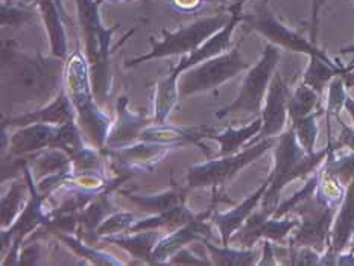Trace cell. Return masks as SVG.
Wrapping results in <instances>:
<instances>
[{
	"label": "cell",
	"mask_w": 354,
	"mask_h": 266,
	"mask_svg": "<svg viewBox=\"0 0 354 266\" xmlns=\"http://www.w3.org/2000/svg\"><path fill=\"white\" fill-rule=\"evenodd\" d=\"M299 224V219L290 215L275 218L269 216L261 210H256L246 219V222L233 234V240L241 243L242 248H251L259 239L271 242H284L290 231Z\"/></svg>",
	"instance_id": "obj_9"
},
{
	"label": "cell",
	"mask_w": 354,
	"mask_h": 266,
	"mask_svg": "<svg viewBox=\"0 0 354 266\" xmlns=\"http://www.w3.org/2000/svg\"><path fill=\"white\" fill-rule=\"evenodd\" d=\"M337 124L341 126V133H339V137H337L336 144H333V149L337 151L339 148H345L354 152V125L353 126L345 125L342 119L337 120Z\"/></svg>",
	"instance_id": "obj_33"
},
{
	"label": "cell",
	"mask_w": 354,
	"mask_h": 266,
	"mask_svg": "<svg viewBox=\"0 0 354 266\" xmlns=\"http://www.w3.org/2000/svg\"><path fill=\"white\" fill-rule=\"evenodd\" d=\"M241 23H243L248 29L261 34L268 38L269 43H274L281 49L304 53L307 57H318L326 61H335L324 50L319 49L317 43L307 40L301 34H298L297 30L283 25L265 3L260 5L254 14L242 12Z\"/></svg>",
	"instance_id": "obj_8"
},
{
	"label": "cell",
	"mask_w": 354,
	"mask_h": 266,
	"mask_svg": "<svg viewBox=\"0 0 354 266\" xmlns=\"http://www.w3.org/2000/svg\"><path fill=\"white\" fill-rule=\"evenodd\" d=\"M61 239L66 240L68 243V247H72L76 253H80L82 257L90 258L91 262H95L97 265H122V262L114 260L111 256L101 253V251H95L90 247H86L81 240H75L72 238H68V236H61Z\"/></svg>",
	"instance_id": "obj_31"
},
{
	"label": "cell",
	"mask_w": 354,
	"mask_h": 266,
	"mask_svg": "<svg viewBox=\"0 0 354 266\" xmlns=\"http://www.w3.org/2000/svg\"><path fill=\"white\" fill-rule=\"evenodd\" d=\"M321 95H318L312 87L307 84L301 82L298 87L290 91L289 102H288V111L290 122H295L298 119H303L309 114L321 110Z\"/></svg>",
	"instance_id": "obj_21"
},
{
	"label": "cell",
	"mask_w": 354,
	"mask_h": 266,
	"mask_svg": "<svg viewBox=\"0 0 354 266\" xmlns=\"http://www.w3.org/2000/svg\"><path fill=\"white\" fill-rule=\"evenodd\" d=\"M102 2H104V0H96V3H97V5H101Z\"/></svg>",
	"instance_id": "obj_39"
},
{
	"label": "cell",
	"mask_w": 354,
	"mask_h": 266,
	"mask_svg": "<svg viewBox=\"0 0 354 266\" xmlns=\"http://www.w3.org/2000/svg\"><path fill=\"white\" fill-rule=\"evenodd\" d=\"M241 17H242V11L232 12V19H230V21L224 28L218 30L216 34H213L209 40L201 46V48H198L195 52H192L189 55L184 57L178 63V66H176L174 70L167 75V78L161 79L160 82L165 84L166 87L178 88V79L184 72L189 70L192 67H195L199 63H203V61H207L227 52L230 49V44H232V37H233L234 29L239 23H241Z\"/></svg>",
	"instance_id": "obj_11"
},
{
	"label": "cell",
	"mask_w": 354,
	"mask_h": 266,
	"mask_svg": "<svg viewBox=\"0 0 354 266\" xmlns=\"http://www.w3.org/2000/svg\"><path fill=\"white\" fill-rule=\"evenodd\" d=\"M41 5V10L44 14V19H48V26H49V34L52 37V44H53V53L57 57H64L66 55V35L64 29L59 25V17L57 14L55 6H53L52 0H38Z\"/></svg>",
	"instance_id": "obj_28"
},
{
	"label": "cell",
	"mask_w": 354,
	"mask_h": 266,
	"mask_svg": "<svg viewBox=\"0 0 354 266\" xmlns=\"http://www.w3.org/2000/svg\"><path fill=\"white\" fill-rule=\"evenodd\" d=\"M248 68L250 64L245 63L239 46H236L234 49L203 61V63L184 72L178 82L180 99L218 88L228 79L234 78L243 70H248Z\"/></svg>",
	"instance_id": "obj_7"
},
{
	"label": "cell",
	"mask_w": 354,
	"mask_h": 266,
	"mask_svg": "<svg viewBox=\"0 0 354 266\" xmlns=\"http://www.w3.org/2000/svg\"><path fill=\"white\" fill-rule=\"evenodd\" d=\"M128 101L127 97H120L118 102V111H119V119H118V126L114 131L109 135L106 139V144L110 148H122L125 146L127 143H131L133 140L138 139V135L148 125V120L142 116H137L128 110Z\"/></svg>",
	"instance_id": "obj_17"
},
{
	"label": "cell",
	"mask_w": 354,
	"mask_h": 266,
	"mask_svg": "<svg viewBox=\"0 0 354 266\" xmlns=\"http://www.w3.org/2000/svg\"><path fill=\"white\" fill-rule=\"evenodd\" d=\"M347 78L342 75H337L328 84V95H327V105H326V117H327V129H328V144H332V126L330 120L336 119L341 120V110L345 106V99H347Z\"/></svg>",
	"instance_id": "obj_23"
},
{
	"label": "cell",
	"mask_w": 354,
	"mask_h": 266,
	"mask_svg": "<svg viewBox=\"0 0 354 266\" xmlns=\"http://www.w3.org/2000/svg\"><path fill=\"white\" fill-rule=\"evenodd\" d=\"M246 0H233V3L228 6V12H234V11H242V6Z\"/></svg>",
	"instance_id": "obj_36"
},
{
	"label": "cell",
	"mask_w": 354,
	"mask_h": 266,
	"mask_svg": "<svg viewBox=\"0 0 354 266\" xmlns=\"http://www.w3.org/2000/svg\"><path fill=\"white\" fill-rule=\"evenodd\" d=\"M261 125H263V122H261L260 116H257L248 125H245L242 128L230 126L222 134H210L207 139H212L221 144L218 157L234 155L237 152H241L242 146H246L252 139H256L260 133Z\"/></svg>",
	"instance_id": "obj_19"
},
{
	"label": "cell",
	"mask_w": 354,
	"mask_h": 266,
	"mask_svg": "<svg viewBox=\"0 0 354 266\" xmlns=\"http://www.w3.org/2000/svg\"><path fill=\"white\" fill-rule=\"evenodd\" d=\"M275 142L277 137H268V139H261L256 143L248 144L243 151L237 152L234 155L219 157L218 160H210V162L194 166L187 175L189 187H213L214 192H216L218 187L225 186L237 172H241L246 166L256 162L266 151L272 149Z\"/></svg>",
	"instance_id": "obj_6"
},
{
	"label": "cell",
	"mask_w": 354,
	"mask_h": 266,
	"mask_svg": "<svg viewBox=\"0 0 354 266\" xmlns=\"http://www.w3.org/2000/svg\"><path fill=\"white\" fill-rule=\"evenodd\" d=\"M207 248L213 256V263L216 265H234V266H248V265H256V253L248 248L236 249L228 245H222L221 248L213 247L209 240H203Z\"/></svg>",
	"instance_id": "obj_25"
},
{
	"label": "cell",
	"mask_w": 354,
	"mask_h": 266,
	"mask_svg": "<svg viewBox=\"0 0 354 266\" xmlns=\"http://www.w3.org/2000/svg\"><path fill=\"white\" fill-rule=\"evenodd\" d=\"M321 171L333 175L344 186H348L354 180V152L336 155V151L332 148Z\"/></svg>",
	"instance_id": "obj_26"
},
{
	"label": "cell",
	"mask_w": 354,
	"mask_h": 266,
	"mask_svg": "<svg viewBox=\"0 0 354 266\" xmlns=\"http://www.w3.org/2000/svg\"><path fill=\"white\" fill-rule=\"evenodd\" d=\"M73 120V102L64 91H59L55 101L46 106L44 110L23 114L19 117H11L3 120L5 126H28L32 124H53V125H66Z\"/></svg>",
	"instance_id": "obj_15"
},
{
	"label": "cell",
	"mask_w": 354,
	"mask_h": 266,
	"mask_svg": "<svg viewBox=\"0 0 354 266\" xmlns=\"http://www.w3.org/2000/svg\"><path fill=\"white\" fill-rule=\"evenodd\" d=\"M341 53L342 55H347V53H354V44H351V46H348V48H344L342 50H341ZM353 70H354V57H353V59L350 61V64H348Z\"/></svg>",
	"instance_id": "obj_37"
},
{
	"label": "cell",
	"mask_w": 354,
	"mask_h": 266,
	"mask_svg": "<svg viewBox=\"0 0 354 266\" xmlns=\"http://www.w3.org/2000/svg\"><path fill=\"white\" fill-rule=\"evenodd\" d=\"M21 190L23 187L19 184H14L10 192L3 198L2 201V227L3 230L8 227V224H12L14 216L19 213L20 202H21Z\"/></svg>",
	"instance_id": "obj_30"
},
{
	"label": "cell",
	"mask_w": 354,
	"mask_h": 266,
	"mask_svg": "<svg viewBox=\"0 0 354 266\" xmlns=\"http://www.w3.org/2000/svg\"><path fill=\"white\" fill-rule=\"evenodd\" d=\"M280 262L275 258V251L271 240L265 239L263 243V258L260 262H257V265H279Z\"/></svg>",
	"instance_id": "obj_34"
},
{
	"label": "cell",
	"mask_w": 354,
	"mask_h": 266,
	"mask_svg": "<svg viewBox=\"0 0 354 266\" xmlns=\"http://www.w3.org/2000/svg\"><path fill=\"white\" fill-rule=\"evenodd\" d=\"M210 134H212L210 126L178 128V126H169L166 124H156L152 126H146L140 133V135H138V140L161 143V144H184V143L198 144L199 139L209 137Z\"/></svg>",
	"instance_id": "obj_16"
},
{
	"label": "cell",
	"mask_w": 354,
	"mask_h": 266,
	"mask_svg": "<svg viewBox=\"0 0 354 266\" xmlns=\"http://www.w3.org/2000/svg\"><path fill=\"white\" fill-rule=\"evenodd\" d=\"M129 200L140 205V207L145 209L146 211H156L157 215L158 213L171 210V209L176 207V205L184 204V196L180 193H175V192H167L165 195L145 196V198L129 196Z\"/></svg>",
	"instance_id": "obj_29"
},
{
	"label": "cell",
	"mask_w": 354,
	"mask_h": 266,
	"mask_svg": "<svg viewBox=\"0 0 354 266\" xmlns=\"http://www.w3.org/2000/svg\"><path fill=\"white\" fill-rule=\"evenodd\" d=\"M321 113L322 111L318 110L309 114V116L292 122V128H294L297 139L307 154H313V152H317L315 144H317V139H318V131H319L318 117L321 116Z\"/></svg>",
	"instance_id": "obj_27"
},
{
	"label": "cell",
	"mask_w": 354,
	"mask_h": 266,
	"mask_svg": "<svg viewBox=\"0 0 354 266\" xmlns=\"http://www.w3.org/2000/svg\"><path fill=\"white\" fill-rule=\"evenodd\" d=\"M160 238V233H153L152 230L149 233H140L137 236H127V238H106V242L116 243V245L125 248L129 254H133L134 257L138 258H145L151 263L152 260V248L156 245L157 240Z\"/></svg>",
	"instance_id": "obj_24"
},
{
	"label": "cell",
	"mask_w": 354,
	"mask_h": 266,
	"mask_svg": "<svg viewBox=\"0 0 354 266\" xmlns=\"http://www.w3.org/2000/svg\"><path fill=\"white\" fill-rule=\"evenodd\" d=\"M195 216L184 207V204L176 205V207L158 213L157 216H153L151 219L142 220V222L136 224L134 227H131L129 230L131 233H137L142 230H157V228H172V227H183L189 224L190 220H194Z\"/></svg>",
	"instance_id": "obj_22"
},
{
	"label": "cell",
	"mask_w": 354,
	"mask_h": 266,
	"mask_svg": "<svg viewBox=\"0 0 354 266\" xmlns=\"http://www.w3.org/2000/svg\"><path fill=\"white\" fill-rule=\"evenodd\" d=\"M59 125L32 124L28 125L11 139V151L14 154H25L35 149L49 146L58 134Z\"/></svg>",
	"instance_id": "obj_18"
},
{
	"label": "cell",
	"mask_w": 354,
	"mask_h": 266,
	"mask_svg": "<svg viewBox=\"0 0 354 266\" xmlns=\"http://www.w3.org/2000/svg\"><path fill=\"white\" fill-rule=\"evenodd\" d=\"M354 236V180L345 189V195L339 204L333 220L332 231H330L328 251L339 256L342 251L348 248Z\"/></svg>",
	"instance_id": "obj_14"
},
{
	"label": "cell",
	"mask_w": 354,
	"mask_h": 266,
	"mask_svg": "<svg viewBox=\"0 0 354 266\" xmlns=\"http://www.w3.org/2000/svg\"><path fill=\"white\" fill-rule=\"evenodd\" d=\"M166 144L146 142V144H137V146H122L114 148L109 154L113 155V160H116L123 167H136V166H146L157 158L163 155Z\"/></svg>",
	"instance_id": "obj_20"
},
{
	"label": "cell",
	"mask_w": 354,
	"mask_h": 266,
	"mask_svg": "<svg viewBox=\"0 0 354 266\" xmlns=\"http://www.w3.org/2000/svg\"><path fill=\"white\" fill-rule=\"evenodd\" d=\"M269 182L271 181L266 178L263 184H261L252 195L246 198L243 202L236 205L234 209L225 213H216V215H214L213 220L214 224L218 225V230L222 238V245H228V242L233 238V234L246 222V219L259 209L261 200H263V195L266 193V190L269 187Z\"/></svg>",
	"instance_id": "obj_12"
},
{
	"label": "cell",
	"mask_w": 354,
	"mask_h": 266,
	"mask_svg": "<svg viewBox=\"0 0 354 266\" xmlns=\"http://www.w3.org/2000/svg\"><path fill=\"white\" fill-rule=\"evenodd\" d=\"M337 209H339V204L322 198L317 189V192L292 211L299 216V224L298 230L289 239V245L326 251L330 243V231H332Z\"/></svg>",
	"instance_id": "obj_5"
},
{
	"label": "cell",
	"mask_w": 354,
	"mask_h": 266,
	"mask_svg": "<svg viewBox=\"0 0 354 266\" xmlns=\"http://www.w3.org/2000/svg\"><path fill=\"white\" fill-rule=\"evenodd\" d=\"M333 144L327 148L307 154L304 148L299 144L294 128L283 131L274 144V167L271 173L268 175L269 187L260 202V210L266 215L272 216L275 209L279 207L280 193L289 182L306 178L309 175L318 172L319 167L324 164L326 158L332 151Z\"/></svg>",
	"instance_id": "obj_1"
},
{
	"label": "cell",
	"mask_w": 354,
	"mask_h": 266,
	"mask_svg": "<svg viewBox=\"0 0 354 266\" xmlns=\"http://www.w3.org/2000/svg\"><path fill=\"white\" fill-rule=\"evenodd\" d=\"M280 57L281 48L274 43H268L260 59L248 68L241 91H239L234 101L221 108L216 113V117L222 119L230 116V114H256V116H260L269 84H271L275 68L280 63Z\"/></svg>",
	"instance_id": "obj_3"
},
{
	"label": "cell",
	"mask_w": 354,
	"mask_h": 266,
	"mask_svg": "<svg viewBox=\"0 0 354 266\" xmlns=\"http://www.w3.org/2000/svg\"><path fill=\"white\" fill-rule=\"evenodd\" d=\"M230 19H232V12L227 11V14L207 15V17L198 19L194 23H190V25L175 30V32H169V30L163 29L161 30L163 32V40H151L152 50L146 53V55L127 61V67H134L153 58L189 55V53L195 52L198 48H201L213 34H216L218 30L224 28Z\"/></svg>",
	"instance_id": "obj_2"
},
{
	"label": "cell",
	"mask_w": 354,
	"mask_h": 266,
	"mask_svg": "<svg viewBox=\"0 0 354 266\" xmlns=\"http://www.w3.org/2000/svg\"><path fill=\"white\" fill-rule=\"evenodd\" d=\"M210 210L205 213V215H201L195 218L194 220H190L189 224L183 225L178 231L172 233L171 236H167L166 239L160 240L157 243V247L152 251V260L151 263H160L163 262L165 258H167L171 254H174L175 251L181 249L184 245H187L192 240H205V234L210 236L209 230V222H205L207 216H209Z\"/></svg>",
	"instance_id": "obj_13"
},
{
	"label": "cell",
	"mask_w": 354,
	"mask_h": 266,
	"mask_svg": "<svg viewBox=\"0 0 354 266\" xmlns=\"http://www.w3.org/2000/svg\"><path fill=\"white\" fill-rule=\"evenodd\" d=\"M134 216L131 213H114V215L109 216L97 228V234H118L123 230H127L128 227L133 224Z\"/></svg>",
	"instance_id": "obj_32"
},
{
	"label": "cell",
	"mask_w": 354,
	"mask_h": 266,
	"mask_svg": "<svg viewBox=\"0 0 354 266\" xmlns=\"http://www.w3.org/2000/svg\"><path fill=\"white\" fill-rule=\"evenodd\" d=\"M290 91L292 90L288 81L281 75H274L271 84H269L263 108H261L260 113L263 125H261L259 135L248 144L256 143L261 139H268V137H279L283 133L284 126H286V120L289 117L288 102Z\"/></svg>",
	"instance_id": "obj_10"
},
{
	"label": "cell",
	"mask_w": 354,
	"mask_h": 266,
	"mask_svg": "<svg viewBox=\"0 0 354 266\" xmlns=\"http://www.w3.org/2000/svg\"><path fill=\"white\" fill-rule=\"evenodd\" d=\"M345 111L348 113V116L351 117V120H353V125H354V97L353 96H347V99H345Z\"/></svg>",
	"instance_id": "obj_35"
},
{
	"label": "cell",
	"mask_w": 354,
	"mask_h": 266,
	"mask_svg": "<svg viewBox=\"0 0 354 266\" xmlns=\"http://www.w3.org/2000/svg\"><path fill=\"white\" fill-rule=\"evenodd\" d=\"M350 251H351V253L354 254V236H353V239H351V242H350Z\"/></svg>",
	"instance_id": "obj_38"
},
{
	"label": "cell",
	"mask_w": 354,
	"mask_h": 266,
	"mask_svg": "<svg viewBox=\"0 0 354 266\" xmlns=\"http://www.w3.org/2000/svg\"><path fill=\"white\" fill-rule=\"evenodd\" d=\"M67 82L73 106L80 113L81 126H84V131L91 137V140L97 144V148H102L104 143H106V139H109L110 120L101 110H97L95 99L91 97L87 63L84 61L80 52H75L71 61H68Z\"/></svg>",
	"instance_id": "obj_4"
}]
</instances>
